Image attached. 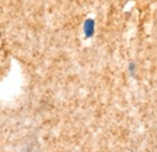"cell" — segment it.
<instances>
[{"label": "cell", "mask_w": 157, "mask_h": 152, "mask_svg": "<svg viewBox=\"0 0 157 152\" xmlns=\"http://www.w3.org/2000/svg\"><path fill=\"white\" fill-rule=\"evenodd\" d=\"M96 21L93 18H87L83 22V35L86 39H91L94 35Z\"/></svg>", "instance_id": "1"}, {"label": "cell", "mask_w": 157, "mask_h": 152, "mask_svg": "<svg viewBox=\"0 0 157 152\" xmlns=\"http://www.w3.org/2000/svg\"><path fill=\"white\" fill-rule=\"evenodd\" d=\"M128 68H129V74H131L132 76H134V71H136V64H134V63H131Z\"/></svg>", "instance_id": "2"}, {"label": "cell", "mask_w": 157, "mask_h": 152, "mask_svg": "<svg viewBox=\"0 0 157 152\" xmlns=\"http://www.w3.org/2000/svg\"><path fill=\"white\" fill-rule=\"evenodd\" d=\"M22 152H34V149H33L32 146H27Z\"/></svg>", "instance_id": "3"}]
</instances>
